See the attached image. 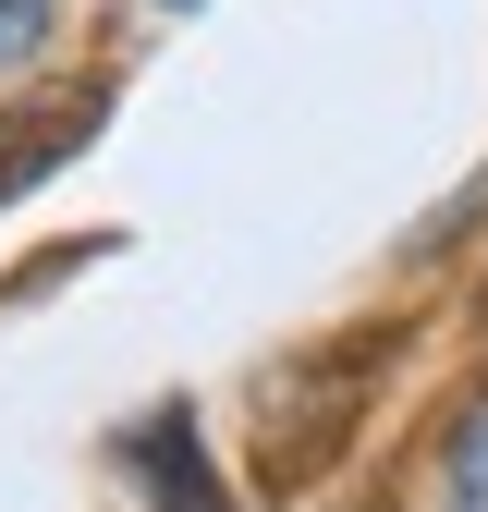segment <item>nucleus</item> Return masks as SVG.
Here are the masks:
<instances>
[{
  "instance_id": "5",
  "label": "nucleus",
  "mask_w": 488,
  "mask_h": 512,
  "mask_svg": "<svg viewBox=\"0 0 488 512\" xmlns=\"http://www.w3.org/2000/svg\"><path fill=\"white\" fill-rule=\"evenodd\" d=\"M476 305H488V293H476Z\"/></svg>"
},
{
  "instance_id": "2",
  "label": "nucleus",
  "mask_w": 488,
  "mask_h": 512,
  "mask_svg": "<svg viewBox=\"0 0 488 512\" xmlns=\"http://www.w3.org/2000/svg\"><path fill=\"white\" fill-rule=\"evenodd\" d=\"M135 464L159 476V512H232V488H220L208 452H196V403H159V415L135 427Z\"/></svg>"
},
{
  "instance_id": "4",
  "label": "nucleus",
  "mask_w": 488,
  "mask_h": 512,
  "mask_svg": "<svg viewBox=\"0 0 488 512\" xmlns=\"http://www.w3.org/2000/svg\"><path fill=\"white\" fill-rule=\"evenodd\" d=\"M37 49H49V0H0V74L37 61Z\"/></svg>"
},
{
  "instance_id": "3",
  "label": "nucleus",
  "mask_w": 488,
  "mask_h": 512,
  "mask_svg": "<svg viewBox=\"0 0 488 512\" xmlns=\"http://www.w3.org/2000/svg\"><path fill=\"white\" fill-rule=\"evenodd\" d=\"M452 512H488V403H476V427L452 439Z\"/></svg>"
},
{
  "instance_id": "1",
  "label": "nucleus",
  "mask_w": 488,
  "mask_h": 512,
  "mask_svg": "<svg viewBox=\"0 0 488 512\" xmlns=\"http://www.w3.org/2000/svg\"><path fill=\"white\" fill-rule=\"evenodd\" d=\"M110 122V86H49V98H0V208L37 196L61 159H86Z\"/></svg>"
}]
</instances>
